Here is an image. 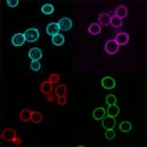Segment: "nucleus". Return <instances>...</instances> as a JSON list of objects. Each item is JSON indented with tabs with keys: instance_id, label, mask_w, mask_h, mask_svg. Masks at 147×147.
<instances>
[{
	"instance_id": "nucleus-1",
	"label": "nucleus",
	"mask_w": 147,
	"mask_h": 147,
	"mask_svg": "<svg viewBox=\"0 0 147 147\" xmlns=\"http://www.w3.org/2000/svg\"><path fill=\"white\" fill-rule=\"evenodd\" d=\"M1 138L6 141H10L14 142L15 145H21L22 144V138L17 137L16 131L14 129H5L1 132Z\"/></svg>"
},
{
	"instance_id": "nucleus-2",
	"label": "nucleus",
	"mask_w": 147,
	"mask_h": 147,
	"mask_svg": "<svg viewBox=\"0 0 147 147\" xmlns=\"http://www.w3.org/2000/svg\"><path fill=\"white\" fill-rule=\"evenodd\" d=\"M118 49H119V46H118V44L114 39H109V40L106 41V44H105V52L107 54L114 55V54H116L118 52Z\"/></svg>"
},
{
	"instance_id": "nucleus-3",
	"label": "nucleus",
	"mask_w": 147,
	"mask_h": 147,
	"mask_svg": "<svg viewBox=\"0 0 147 147\" xmlns=\"http://www.w3.org/2000/svg\"><path fill=\"white\" fill-rule=\"evenodd\" d=\"M24 36H25V39L26 41L29 42H34L39 39V31L36 29V28H30L28 29L25 32H24Z\"/></svg>"
},
{
	"instance_id": "nucleus-4",
	"label": "nucleus",
	"mask_w": 147,
	"mask_h": 147,
	"mask_svg": "<svg viewBox=\"0 0 147 147\" xmlns=\"http://www.w3.org/2000/svg\"><path fill=\"white\" fill-rule=\"evenodd\" d=\"M114 40L118 44V46H124V45H126V44L129 42L130 36H129V33H126V32H124V31H119V32H117V33L115 34Z\"/></svg>"
},
{
	"instance_id": "nucleus-5",
	"label": "nucleus",
	"mask_w": 147,
	"mask_h": 147,
	"mask_svg": "<svg viewBox=\"0 0 147 147\" xmlns=\"http://www.w3.org/2000/svg\"><path fill=\"white\" fill-rule=\"evenodd\" d=\"M114 16L119 17L121 20H123L124 17H126V16H127V8H126V6H125V5H119V6H117V7L115 8V10H114Z\"/></svg>"
},
{
	"instance_id": "nucleus-6",
	"label": "nucleus",
	"mask_w": 147,
	"mask_h": 147,
	"mask_svg": "<svg viewBox=\"0 0 147 147\" xmlns=\"http://www.w3.org/2000/svg\"><path fill=\"white\" fill-rule=\"evenodd\" d=\"M25 40L26 39H25L24 33H15L13 36V38H11V44L14 46H16V47H20L25 42Z\"/></svg>"
},
{
	"instance_id": "nucleus-7",
	"label": "nucleus",
	"mask_w": 147,
	"mask_h": 147,
	"mask_svg": "<svg viewBox=\"0 0 147 147\" xmlns=\"http://www.w3.org/2000/svg\"><path fill=\"white\" fill-rule=\"evenodd\" d=\"M29 57L32 60V61H39L41 57H42V52L40 48H37V47H33L29 51L28 53Z\"/></svg>"
},
{
	"instance_id": "nucleus-8",
	"label": "nucleus",
	"mask_w": 147,
	"mask_h": 147,
	"mask_svg": "<svg viewBox=\"0 0 147 147\" xmlns=\"http://www.w3.org/2000/svg\"><path fill=\"white\" fill-rule=\"evenodd\" d=\"M40 91H41V93L45 94L46 96L49 95V94H52V92H53V84H52L49 80L42 82V83L40 84Z\"/></svg>"
},
{
	"instance_id": "nucleus-9",
	"label": "nucleus",
	"mask_w": 147,
	"mask_h": 147,
	"mask_svg": "<svg viewBox=\"0 0 147 147\" xmlns=\"http://www.w3.org/2000/svg\"><path fill=\"white\" fill-rule=\"evenodd\" d=\"M57 24H59L60 30L68 31V30H70V29H71L72 22H71V20H70V18H68V17H62V18H60V21L57 22Z\"/></svg>"
},
{
	"instance_id": "nucleus-10",
	"label": "nucleus",
	"mask_w": 147,
	"mask_h": 147,
	"mask_svg": "<svg viewBox=\"0 0 147 147\" xmlns=\"http://www.w3.org/2000/svg\"><path fill=\"white\" fill-rule=\"evenodd\" d=\"M59 31H60L59 24L55 23V22H52V23H49V24L46 26V33L49 34V36H52V37L55 36V34H57Z\"/></svg>"
},
{
	"instance_id": "nucleus-11",
	"label": "nucleus",
	"mask_w": 147,
	"mask_h": 147,
	"mask_svg": "<svg viewBox=\"0 0 147 147\" xmlns=\"http://www.w3.org/2000/svg\"><path fill=\"white\" fill-rule=\"evenodd\" d=\"M116 124V121H115V117H111V116H107V117H103L102 118V126L107 130L109 129H114Z\"/></svg>"
},
{
	"instance_id": "nucleus-12",
	"label": "nucleus",
	"mask_w": 147,
	"mask_h": 147,
	"mask_svg": "<svg viewBox=\"0 0 147 147\" xmlns=\"http://www.w3.org/2000/svg\"><path fill=\"white\" fill-rule=\"evenodd\" d=\"M101 85L102 87L107 88V90H110V88H114L116 83H115V79L111 78V77H103L102 80H101Z\"/></svg>"
},
{
	"instance_id": "nucleus-13",
	"label": "nucleus",
	"mask_w": 147,
	"mask_h": 147,
	"mask_svg": "<svg viewBox=\"0 0 147 147\" xmlns=\"http://www.w3.org/2000/svg\"><path fill=\"white\" fill-rule=\"evenodd\" d=\"M110 18H111V15L108 14V13H101L99 14V24L100 25H109L110 24Z\"/></svg>"
},
{
	"instance_id": "nucleus-14",
	"label": "nucleus",
	"mask_w": 147,
	"mask_h": 147,
	"mask_svg": "<svg viewBox=\"0 0 147 147\" xmlns=\"http://www.w3.org/2000/svg\"><path fill=\"white\" fill-rule=\"evenodd\" d=\"M101 25L99 24V23H91L88 26H87V32L90 33V34H99V33H101Z\"/></svg>"
},
{
	"instance_id": "nucleus-15",
	"label": "nucleus",
	"mask_w": 147,
	"mask_h": 147,
	"mask_svg": "<svg viewBox=\"0 0 147 147\" xmlns=\"http://www.w3.org/2000/svg\"><path fill=\"white\" fill-rule=\"evenodd\" d=\"M31 115L32 111L30 109H22L20 113V119L22 122H31Z\"/></svg>"
},
{
	"instance_id": "nucleus-16",
	"label": "nucleus",
	"mask_w": 147,
	"mask_h": 147,
	"mask_svg": "<svg viewBox=\"0 0 147 147\" xmlns=\"http://www.w3.org/2000/svg\"><path fill=\"white\" fill-rule=\"evenodd\" d=\"M67 86L64 84H59L56 87H55V95L56 96H64L67 95Z\"/></svg>"
},
{
	"instance_id": "nucleus-17",
	"label": "nucleus",
	"mask_w": 147,
	"mask_h": 147,
	"mask_svg": "<svg viewBox=\"0 0 147 147\" xmlns=\"http://www.w3.org/2000/svg\"><path fill=\"white\" fill-rule=\"evenodd\" d=\"M106 113L108 114V116L116 117L119 113V107L116 106V105H110V106H108V109L106 110Z\"/></svg>"
},
{
	"instance_id": "nucleus-18",
	"label": "nucleus",
	"mask_w": 147,
	"mask_h": 147,
	"mask_svg": "<svg viewBox=\"0 0 147 147\" xmlns=\"http://www.w3.org/2000/svg\"><path fill=\"white\" fill-rule=\"evenodd\" d=\"M106 115V109H103L102 107H98L93 110V117L94 119H102Z\"/></svg>"
},
{
	"instance_id": "nucleus-19",
	"label": "nucleus",
	"mask_w": 147,
	"mask_h": 147,
	"mask_svg": "<svg viewBox=\"0 0 147 147\" xmlns=\"http://www.w3.org/2000/svg\"><path fill=\"white\" fill-rule=\"evenodd\" d=\"M52 42L55 46H61V45L64 44V37L61 33H57V34H55V36L52 37Z\"/></svg>"
},
{
	"instance_id": "nucleus-20",
	"label": "nucleus",
	"mask_w": 147,
	"mask_h": 147,
	"mask_svg": "<svg viewBox=\"0 0 147 147\" xmlns=\"http://www.w3.org/2000/svg\"><path fill=\"white\" fill-rule=\"evenodd\" d=\"M110 24H111L113 28L119 29V28L123 25V20H121L119 17H116V16H111V18H110Z\"/></svg>"
},
{
	"instance_id": "nucleus-21",
	"label": "nucleus",
	"mask_w": 147,
	"mask_h": 147,
	"mask_svg": "<svg viewBox=\"0 0 147 147\" xmlns=\"http://www.w3.org/2000/svg\"><path fill=\"white\" fill-rule=\"evenodd\" d=\"M41 11H42V14L51 15V14H53V11H54V6L51 5V3H45V5L41 6Z\"/></svg>"
},
{
	"instance_id": "nucleus-22",
	"label": "nucleus",
	"mask_w": 147,
	"mask_h": 147,
	"mask_svg": "<svg viewBox=\"0 0 147 147\" xmlns=\"http://www.w3.org/2000/svg\"><path fill=\"white\" fill-rule=\"evenodd\" d=\"M41 121H42V115H41V113H39V111H32L31 122H33V123H36V124H39V123H41Z\"/></svg>"
},
{
	"instance_id": "nucleus-23",
	"label": "nucleus",
	"mask_w": 147,
	"mask_h": 147,
	"mask_svg": "<svg viewBox=\"0 0 147 147\" xmlns=\"http://www.w3.org/2000/svg\"><path fill=\"white\" fill-rule=\"evenodd\" d=\"M131 129H132V125L127 121H124V122H122L119 124V130L122 132H129V131H131Z\"/></svg>"
},
{
	"instance_id": "nucleus-24",
	"label": "nucleus",
	"mask_w": 147,
	"mask_h": 147,
	"mask_svg": "<svg viewBox=\"0 0 147 147\" xmlns=\"http://www.w3.org/2000/svg\"><path fill=\"white\" fill-rule=\"evenodd\" d=\"M30 68H31V70H33V71H39L40 68H41V64H40L39 61H31Z\"/></svg>"
},
{
	"instance_id": "nucleus-25",
	"label": "nucleus",
	"mask_w": 147,
	"mask_h": 147,
	"mask_svg": "<svg viewBox=\"0 0 147 147\" xmlns=\"http://www.w3.org/2000/svg\"><path fill=\"white\" fill-rule=\"evenodd\" d=\"M106 102H107L108 106H110V105H116V96L113 95V94L107 95V96H106Z\"/></svg>"
},
{
	"instance_id": "nucleus-26",
	"label": "nucleus",
	"mask_w": 147,
	"mask_h": 147,
	"mask_svg": "<svg viewBox=\"0 0 147 147\" xmlns=\"http://www.w3.org/2000/svg\"><path fill=\"white\" fill-rule=\"evenodd\" d=\"M48 80H49L52 84H56V83H59V80H60V75H59V74H51Z\"/></svg>"
},
{
	"instance_id": "nucleus-27",
	"label": "nucleus",
	"mask_w": 147,
	"mask_h": 147,
	"mask_svg": "<svg viewBox=\"0 0 147 147\" xmlns=\"http://www.w3.org/2000/svg\"><path fill=\"white\" fill-rule=\"evenodd\" d=\"M105 136H106V138H107V139H110V140H111V139H114V138H115L116 133L114 132V130H113V129H109V130H107V131H106Z\"/></svg>"
},
{
	"instance_id": "nucleus-28",
	"label": "nucleus",
	"mask_w": 147,
	"mask_h": 147,
	"mask_svg": "<svg viewBox=\"0 0 147 147\" xmlns=\"http://www.w3.org/2000/svg\"><path fill=\"white\" fill-rule=\"evenodd\" d=\"M68 102V100H67V96L64 95V96H57V103L60 105V106H63V105H65Z\"/></svg>"
},
{
	"instance_id": "nucleus-29",
	"label": "nucleus",
	"mask_w": 147,
	"mask_h": 147,
	"mask_svg": "<svg viewBox=\"0 0 147 147\" xmlns=\"http://www.w3.org/2000/svg\"><path fill=\"white\" fill-rule=\"evenodd\" d=\"M7 5L9 7H16L18 5V0H8L7 1Z\"/></svg>"
},
{
	"instance_id": "nucleus-30",
	"label": "nucleus",
	"mask_w": 147,
	"mask_h": 147,
	"mask_svg": "<svg viewBox=\"0 0 147 147\" xmlns=\"http://www.w3.org/2000/svg\"><path fill=\"white\" fill-rule=\"evenodd\" d=\"M46 98H47V101H49V102H53V101L55 100V98H54L53 95H51V94H49V95H47Z\"/></svg>"
}]
</instances>
